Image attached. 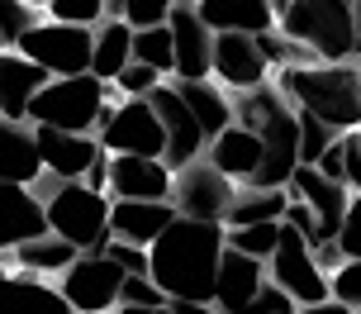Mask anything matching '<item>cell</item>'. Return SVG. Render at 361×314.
I'll use <instances>...</instances> for the list:
<instances>
[{
    "instance_id": "obj_1",
    "label": "cell",
    "mask_w": 361,
    "mask_h": 314,
    "mask_svg": "<svg viewBox=\"0 0 361 314\" xmlns=\"http://www.w3.org/2000/svg\"><path fill=\"white\" fill-rule=\"evenodd\" d=\"M228 248V224L214 219H176L162 229V238L147 248L152 258V281L171 300H200L214 305V281H219V258Z\"/></svg>"
},
{
    "instance_id": "obj_2",
    "label": "cell",
    "mask_w": 361,
    "mask_h": 314,
    "mask_svg": "<svg viewBox=\"0 0 361 314\" xmlns=\"http://www.w3.org/2000/svg\"><path fill=\"white\" fill-rule=\"evenodd\" d=\"M276 86L286 91L295 110L319 114L328 129L352 133L361 129V81L357 62H309V67H281Z\"/></svg>"
},
{
    "instance_id": "obj_3",
    "label": "cell",
    "mask_w": 361,
    "mask_h": 314,
    "mask_svg": "<svg viewBox=\"0 0 361 314\" xmlns=\"http://www.w3.org/2000/svg\"><path fill=\"white\" fill-rule=\"evenodd\" d=\"M109 86L95 72H76V76H48V86L34 95L29 105V124H53V129H72V133H100V124L109 119Z\"/></svg>"
},
{
    "instance_id": "obj_4",
    "label": "cell",
    "mask_w": 361,
    "mask_h": 314,
    "mask_svg": "<svg viewBox=\"0 0 361 314\" xmlns=\"http://www.w3.org/2000/svg\"><path fill=\"white\" fill-rule=\"evenodd\" d=\"M109 191H95L86 181H62L43 200L48 210V229L57 238H67L76 253H105V243L114 238L109 234Z\"/></svg>"
},
{
    "instance_id": "obj_5",
    "label": "cell",
    "mask_w": 361,
    "mask_h": 314,
    "mask_svg": "<svg viewBox=\"0 0 361 314\" xmlns=\"http://www.w3.org/2000/svg\"><path fill=\"white\" fill-rule=\"evenodd\" d=\"M276 29L309 43L319 62H352V0H290Z\"/></svg>"
},
{
    "instance_id": "obj_6",
    "label": "cell",
    "mask_w": 361,
    "mask_h": 314,
    "mask_svg": "<svg viewBox=\"0 0 361 314\" xmlns=\"http://www.w3.org/2000/svg\"><path fill=\"white\" fill-rule=\"evenodd\" d=\"M19 53L38 62L48 76H76L90 72L95 53V24H67V19H38L29 34L15 43Z\"/></svg>"
},
{
    "instance_id": "obj_7",
    "label": "cell",
    "mask_w": 361,
    "mask_h": 314,
    "mask_svg": "<svg viewBox=\"0 0 361 314\" xmlns=\"http://www.w3.org/2000/svg\"><path fill=\"white\" fill-rule=\"evenodd\" d=\"M267 277L276 281L295 305H314V300L333 296V281H328V272L319 267L309 238L286 219H281V243H276V253L267 258Z\"/></svg>"
},
{
    "instance_id": "obj_8",
    "label": "cell",
    "mask_w": 361,
    "mask_h": 314,
    "mask_svg": "<svg viewBox=\"0 0 361 314\" xmlns=\"http://www.w3.org/2000/svg\"><path fill=\"white\" fill-rule=\"evenodd\" d=\"M233 191H238V181L224 176L209 157H195V162L171 171V205H176V215H185V219L224 224L228 219V205H233Z\"/></svg>"
},
{
    "instance_id": "obj_9",
    "label": "cell",
    "mask_w": 361,
    "mask_h": 314,
    "mask_svg": "<svg viewBox=\"0 0 361 314\" xmlns=\"http://www.w3.org/2000/svg\"><path fill=\"white\" fill-rule=\"evenodd\" d=\"M95 138H100L105 152H138V157H162V148H166V129L147 95H124L109 110V119L100 124Z\"/></svg>"
},
{
    "instance_id": "obj_10",
    "label": "cell",
    "mask_w": 361,
    "mask_h": 314,
    "mask_svg": "<svg viewBox=\"0 0 361 314\" xmlns=\"http://www.w3.org/2000/svg\"><path fill=\"white\" fill-rule=\"evenodd\" d=\"M62 296L76 314H109L119 305V286H124V267L109 253H76V262L62 272Z\"/></svg>"
},
{
    "instance_id": "obj_11",
    "label": "cell",
    "mask_w": 361,
    "mask_h": 314,
    "mask_svg": "<svg viewBox=\"0 0 361 314\" xmlns=\"http://www.w3.org/2000/svg\"><path fill=\"white\" fill-rule=\"evenodd\" d=\"M147 100H152V110H157V119H162V129H166L162 162L176 171V167H185V162H195V157H204V148H209V133L200 129L195 110L180 100L176 86H171V81H162V86L147 95Z\"/></svg>"
},
{
    "instance_id": "obj_12",
    "label": "cell",
    "mask_w": 361,
    "mask_h": 314,
    "mask_svg": "<svg viewBox=\"0 0 361 314\" xmlns=\"http://www.w3.org/2000/svg\"><path fill=\"white\" fill-rule=\"evenodd\" d=\"M286 191L295 195V200H305L309 210H314V219H319V243H333V238H338V229H343V219H347V205H352V186L328 181L319 167L300 162L295 171H290Z\"/></svg>"
},
{
    "instance_id": "obj_13",
    "label": "cell",
    "mask_w": 361,
    "mask_h": 314,
    "mask_svg": "<svg viewBox=\"0 0 361 314\" xmlns=\"http://www.w3.org/2000/svg\"><path fill=\"white\" fill-rule=\"evenodd\" d=\"M171 38H176V72L180 81H200V76H214V29L200 19L195 0H176L171 5Z\"/></svg>"
},
{
    "instance_id": "obj_14",
    "label": "cell",
    "mask_w": 361,
    "mask_h": 314,
    "mask_svg": "<svg viewBox=\"0 0 361 314\" xmlns=\"http://www.w3.org/2000/svg\"><path fill=\"white\" fill-rule=\"evenodd\" d=\"M109 200H171V167L162 157L109 152Z\"/></svg>"
},
{
    "instance_id": "obj_15",
    "label": "cell",
    "mask_w": 361,
    "mask_h": 314,
    "mask_svg": "<svg viewBox=\"0 0 361 314\" xmlns=\"http://www.w3.org/2000/svg\"><path fill=\"white\" fill-rule=\"evenodd\" d=\"M214 81L228 91H252L271 81V62L257 48V34H214Z\"/></svg>"
},
{
    "instance_id": "obj_16",
    "label": "cell",
    "mask_w": 361,
    "mask_h": 314,
    "mask_svg": "<svg viewBox=\"0 0 361 314\" xmlns=\"http://www.w3.org/2000/svg\"><path fill=\"white\" fill-rule=\"evenodd\" d=\"M34 133H38L43 171H53L62 181H81L86 167L100 157V138L95 133H72V129H53V124H34Z\"/></svg>"
},
{
    "instance_id": "obj_17",
    "label": "cell",
    "mask_w": 361,
    "mask_h": 314,
    "mask_svg": "<svg viewBox=\"0 0 361 314\" xmlns=\"http://www.w3.org/2000/svg\"><path fill=\"white\" fill-rule=\"evenodd\" d=\"M48 229V210L29 186L0 181V253H15L24 238Z\"/></svg>"
},
{
    "instance_id": "obj_18",
    "label": "cell",
    "mask_w": 361,
    "mask_h": 314,
    "mask_svg": "<svg viewBox=\"0 0 361 314\" xmlns=\"http://www.w3.org/2000/svg\"><path fill=\"white\" fill-rule=\"evenodd\" d=\"M48 86V72L29 62L19 48H0V114L5 119H29L34 95Z\"/></svg>"
},
{
    "instance_id": "obj_19",
    "label": "cell",
    "mask_w": 361,
    "mask_h": 314,
    "mask_svg": "<svg viewBox=\"0 0 361 314\" xmlns=\"http://www.w3.org/2000/svg\"><path fill=\"white\" fill-rule=\"evenodd\" d=\"M171 219H176L171 200H114L109 205V234L124 243H138V248H152Z\"/></svg>"
},
{
    "instance_id": "obj_20",
    "label": "cell",
    "mask_w": 361,
    "mask_h": 314,
    "mask_svg": "<svg viewBox=\"0 0 361 314\" xmlns=\"http://www.w3.org/2000/svg\"><path fill=\"white\" fill-rule=\"evenodd\" d=\"M262 286H267V262L252 258V253H238V248H224V258H219V281H214L219 314L247 305Z\"/></svg>"
},
{
    "instance_id": "obj_21",
    "label": "cell",
    "mask_w": 361,
    "mask_h": 314,
    "mask_svg": "<svg viewBox=\"0 0 361 314\" xmlns=\"http://www.w3.org/2000/svg\"><path fill=\"white\" fill-rule=\"evenodd\" d=\"M0 314H76L62 296V286H48L29 272H5L0 277Z\"/></svg>"
},
{
    "instance_id": "obj_22",
    "label": "cell",
    "mask_w": 361,
    "mask_h": 314,
    "mask_svg": "<svg viewBox=\"0 0 361 314\" xmlns=\"http://www.w3.org/2000/svg\"><path fill=\"white\" fill-rule=\"evenodd\" d=\"M204 157L224 171V176H233L238 186L252 181L257 167H262V138H257L247 124H228V129H219L214 138H209V148H204Z\"/></svg>"
},
{
    "instance_id": "obj_23",
    "label": "cell",
    "mask_w": 361,
    "mask_h": 314,
    "mask_svg": "<svg viewBox=\"0 0 361 314\" xmlns=\"http://www.w3.org/2000/svg\"><path fill=\"white\" fill-rule=\"evenodd\" d=\"M43 171L38 157V133L29 119H5L0 114V181H19L29 186Z\"/></svg>"
},
{
    "instance_id": "obj_24",
    "label": "cell",
    "mask_w": 361,
    "mask_h": 314,
    "mask_svg": "<svg viewBox=\"0 0 361 314\" xmlns=\"http://www.w3.org/2000/svg\"><path fill=\"white\" fill-rule=\"evenodd\" d=\"M195 10L214 34H267V29H276L271 0H195Z\"/></svg>"
},
{
    "instance_id": "obj_25",
    "label": "cell",
    "mask_w": 361,
    "mask_h": 314,
    "mask_svg": "<svg viewBox=\"0 0 361 314\" xmlns=\"http://www.w3.org/2000/svg\"><path fill=\"white\" fill-rule=\"evenodd\" d=\"M10 262H15V272H29V277H62L76 262V248L67 238H57L53 229H43V234L19 243L10 253Z\"/></svg>"
},
{
    "instance_id": "obj_26",
    "label": "cell",
    "mask_w": 361,
    "mask_h": 314,
    "mask_svg": "<svg viewBox=\"0 0 361 314\" xmlns=\"http://www.w3.org/2000/svg\"><path fill=\"white\" fill-rule=\"evenodd\" d=\"M171 86L180 91V100L195 110V119H200V129L214 138L219 129H228L233 124V95H224L214 86V76H200V81H180V76H166Z\"/></svg>"
},
{
    "instance_id": "obj_27",
    "label": "cell",
    "mask_w": 361,
    "mask_h": 314,
    "mask_svg": "<svg viewBox=\"0 0 361 314\" xmlns=\"http://www.w3.org/2000/svg\"><path fill=\"white\" fill-rule=\"evenodd\" d=\"M133 62V24L128 19H100L95 24V53H90V72L100 81H114Z\"/></svg>"
},
{
    "instance_id": "obj_28",
    "label": "cell",
    "mask_w": 361,
    "mask_h": 314,
    "mask_svg": "<svg viewBox=\"0 0 361 314\" xmlns=\"http://www.w3.org/2000/svg\"><path fill=\"white\" fill-rule=\"evenodd\" d=\"M286 205H290V191L286 186H252L243 181L233 191V205H228V229L238 224H262V219H286Z\"/></svg>"
},
{
    "instance_id": "obj_29",
    "label": "cell",
    "mask_w": 361,
    "mask_h": 314,
    "mask_svg": "<svg viewBox=\"0 0 361 314\" xmlns=\"http://www.w3.org/2000/svg\"><path fill=\"white\" fill-rule=\"evenodd\" d=\"M133 57L157 67L162 76L176 72V38H171V24H147V29H133Z\"/></svg>"
},
{
    "instance_id": "obj_30",
    "label": "cell",
    "mask_w": 361,
    "mask_h": 314,
    "mask_svg": "<svg viewBox=\"0 0 361 314\" xmlns=\"http://www.w3.org/2000/svg\"><path fill=\"white\" fill-rule=\"evenodd\" d=\"M257 48L267 53L271 72H281V67H309V62H319V53H314L309 43H300V38L281 34V29H267V34H257Z\"/></svg>"
},
{
    "instance_id": "obj_31",
    "label": "cell",
    "mask_w": 361,
    "mask_h": 314,
    "mask_svg": "<svg viewBox=\"0 0 361 314\" xmlns=\"http://www.w3.org/2000/svg\"><path fill=\"white\" fill-rule=\"evenodd\" d=\"M276 243H281V219H262V224H238V229H228V248L252 253V258H262V262L276 253Z\"/></svg>"
},
{
    "instance_id": "obj_32",
    "label": "cell",
    "mask_w": 361,
    "mask_h": 314,
    "mask_svg": "<svg viewBox=\"0 0 361 314\" xmlns=\"http://www.w3.org/2000/svg\"><path fill=\"white\" fill-rule=\"evenodd\" d=\"M34 24H38V5H29V0H0V38H5V48H15Z\"/></svg>"
},
{
    "instance_id": "obj_33",
    "label": "cell",
    "mask_w": 361,
    "mask_h": 314,
    "mask_svg": "<svg viewBox=\"0 0 361 314\" xmlns=\"http://www.w3.org/2000/svg\"><path fill=\"white\" fill-rule=\"evenodd\" d=\"M338 138V129H328L319 114L300 110V162H319V152Z\"/></svg>"
},
{
    "instance_id": "obj_34",
    "label": "cell",
    "mask_w": 361,
    "mask_h": 314,
    "mask_svg": "<svg viewBox=\"0 0 361 314\" xmlns=\"http://www.w3.org/2000/svg\"><path fill=\"white\" fill-rule=\"evenodd\" d=\"M162 81H166V76L157 72V67H147V62H138V57H133V62H128L124 72L114 76V86H119L124 95H152L157 86H162Z\"/></svg>"
},
{
    "instance_id": "obj_35",
    "label": "cell",
    "mask_w": 361,
    "mask_h": 314,
    "mask_svg": "<svg viewBox=\"0 0 361 314\" xmlns=\"http://www.w3.org/2000/svg\"><path fill=\"white\" fill-rule=\"evenodd\" d=\"M48 19H67V24H100V19H105V0H48Z\"/></svg>"
},
{
    "instance_id": "obj_36",
    "label": "cell",
    "mask_w": 361,
    "mask_h": 314,
    "mask_svg": "<svg viewBox=\"0 0 361 314\" xmlns=\"http://www.w3.org/2000/svg\"><path fill=\"white\" fill-rule=\"evenodd\" d=\"M105 253L119 267H124V277H152V258H147V248H138V243H124V238H109Z\"/></svg>"
},
{
    "instance_id": "obj_37",
    "label": "cell",
    "mask_w": 361,
    "mask_h": 314,
    "mask_svg": "<svg viewBox=\"0 0 361 314\" xmlns=\"http://www.w3.org/2000/svg\"><path fill=\"white\" fill-rule=\"evenodd\" d=\"M328 281H333V300H343V305L361 310V258H347Z\"/></svg>"
},
{
    "instance_id": "obj_38",
    "label": "cell",
    "mask_w": 361,
    "mask_h": 314,
    "mask_svg": "<svg viewBox=\"0 0 361 314\" xmlns=\"http://www.w3.org/2000/svg\"><path fill=\"white\" fill-rule=\"evenodd\" d=\"M119 305H171V296H166L152 277H124V286H119Z\"/></svg>"
},
{
    "instance_id": "obj_39",
    "label": "cell",
    "mask_w": 361,
    "mask_h": 314,
    "mask_svg": "<svg viewBox=\"0 0 361 314\" xmlns=\"http://www.w3.org/2000/svg\"><path fill=\"white\" fill-rule=\"evenodd\" d=\"M176 0H124V19L133 29H147V24H166Z\"/></svg>"
},
{
    "instance_id": "obj_40",
    "label": "cell",
    "mask_w": 361,
    "mask_h": 314,
    "mask_svg": "<svg viewBox=\"0 0 361 314\" xmlns=\"http://www.w3.org/2000/svg\"><path fill=\"white\" fill-rule=\"evenodd\" d=\"M338 248H343V258H361V191H352L347 219L338 229Z\"/></svg>"
},
{
    "instance_id": "obj_41",
    "label": "cell",
    "mask_w": 361,
    "mask_h": 314,
    "mask_svg": "<svg viewBox=\"0 0 361 314\" xmlns=\"http://www.w3.org/2000/svg\"><path fill=\"white\" fill-rule=\"evenodd\" d=\"M343 152H347V186L361 191V143H357V129L343 133Z\"/></svg>"
},
{
    "instance_id": "obj_42",
    "label": "cell",
    "mask_w": 361,
    "mask_h": 314,
    "mask_svg": "<svg viewBox=\"0 0 361 314\" xmlns=\"http://www.w3.org/2000/svg\"><path fill=\"white\" fill-rule=\"evenodd\" d=\"M81 181L95 186V191H105V186H109V152H105V148H100V157L86 167V176H81Z\"/></svg>"
},
{
    "instance_id": "obj_43",
    "label": "cell",
    "mask_w": 361,
    "mask_h": 314,
    "mask_svg": "<svg viewBox=\"0 0 361 314\" xmlns=\"http://www.w3.org/2000/svg\"><path fill=\"white\" fill-rule=\"evenodd\" d=\"M295 314H352V305H343V300H314V305H295Z\"/></svg>"
},
{
    "instance_id": "obj_44",
    "label": "cell",
    "mask_w": 361,
    "mask_h": 314,
    "mask_svg": "<svg viewBox=\"0 0 361 314\" xmlns=\"http://www.w3.org/2000/svg\"><path fill=\"white\" fill-rule=\"evenodd\" d=\"M109 314H171V305H114Z\"/></svg>"
},
{
    "instance_id": "obj_45",
    "label": "cell",
    "mask_w": 361,
    "mask_h": 314,
    "mask_svg": "<svg viewBox=\"0 0 361 314\" xmlns=\"http://www.w3.org/2000/svg\"><path fill=\"white\" fill-rule=\"evenodd\" d=\"M352 57H361V0H352Z\"/></svg>"
},
{
    "instance_id": "obj_46",
    "label": "cell",
    "mask_w": 361,
    "mask_h": 314,
    "mask_svg": "<svg viewBox=\"0 0 361 314\" xmlns=\"http://www.w3.org/2000/svg\"><path fill=\"white\" fill-rule=\"evenodd\" d=\"M286 5H290V0H271V10H276V15H281V10H286Z\"/></svg>"
},
{
    "instance_id": "obj_47",
    "label": "cell",
    "mask_w": 361,
    "mask_h": 314,
    "mask_svg": "<svg viewBox=\"0 0 361 314\" xmlns=\"http://www.w3.org/2000/svg\"><path fill=\"white\" fill-rule=\"evenodd\" d=\"M29 5H38V10H48V0H29Z\"/></svg>"
},
{
    "instance_id": "obj_48",
    "label": "cell",
    "mask_w": 361,
    "mask_h": 314,
    "mask_svg": "<svg viewBox=\"0 0 361 314\" xmlns=\"http://www.w3.org/2000/svg\"><path fill=\"white\" fill-rule=\"evenodd\" d=\"M352 62H357V81H361V57H352Z\"/></svg>"
},
{
    "instance_id": "obj_49",
    "label": "cell",
    "mask_w": 361,
    "mask_h": 314,
    "mask_svg": "<svg viewBox=\"0 0 361 314\" xmlns=\"http://www.w3.org/2000/svg\"><path fill=\"white\" fill-rule=\"evenodd\" d=\"M5 272H10V267H5V262H0V277H5Z\"/></svg>"
},
{
    "instance_id": "obj_50",
    "label": "cell",
    "mask_w": 361,
    "mask_h": 314,
    "mask_svg": "<svg viewBox=\"0 0 361 314\" xmlns=\"http://www.w3.org/2000/svg\"><path fill=\"white\" fill-rule=\"evenodd\" d=\"M357 143H361V129H357Z\"/></svg>"
},
{
    "instance_id": "obj_51",
    "label": "cell",
    "mask_w": 361,
    "mask_h": 314,
    "mask_svg": "<svg viewBox=\"0 0 361 314\" xmlns=\"http://www.w3.org/2000/svg\"><path fill=\"white\" fill-rule=\"evenodd\" d=\"M0 48H5V38H0Z\"/></svg>"
},
{
    "instance_id": "obj_52",
    "label": "cell",
    "mask_w": 361,
    "mask_h": 314,
    "mask_svg": "<svg viewBox=\"0 0 361 314\" xmlns=\"http://www.w3.org/2000/svg\"><path fill=\"white\" fill-rule=\"evenodd\" d=\"M352 314H361V310H352Z\"/></svg>"
}]
</instances>
